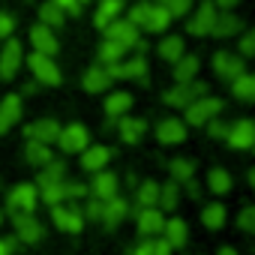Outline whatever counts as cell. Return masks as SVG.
Listing matches in <instances>:
<instances>
[{
  "instance_id": "6da1fadb",
  "label": "cell",
  "mask_w": 255,
  "mask_h": 255,
  "mask_svg": "<svg viewBox=\"0 0 255 255\" xmlns=\"http://www.w3.org/2000/svg\"><path fill=\"white\" fill-rule=\"evenodd\" d=\"M219 111H222V99H216V96H201V99H195L192 105L183 108V120H186V126H204V123H210L213 117H219Z\"/></svg>"
},
{
  "instance_id": "7a4b0ae2",
  "label": "cell",
  "mask_w": 255,
  "mask_h": 255,
  "mask_svg": "<svg viewBox=\"0 0 255 255\" xmlns=\"http://www.w3.org/2000/svg\"><path fill=\"white\" fill-rule=\"evenodd\" d=\"M78 198H87V186L84 183H72V180H63L57 186L39 189V201H45L48 207L66 204V201H78Z\"/></svg>"
},
{
  "instance_id": "3957f363",
  "label": "cell",
  "mask_w": 255,
  "mask_h": 255,
  "mask_svg": "<svg viewBox=\"0 0 255 255\" xmlns=\"http://www.w3.org/2000/svg\"><path fill=\"white\" fill-rule=\"evenodd\" d=\"M36 204H39V189H36L33 183H18V186L9 189V195H6V210H9V216H15V213H33Z\"/></svg>"
},
{
  "instance_id": "277c9868",
  "label": "cell",
  "mask_w": 255,
  "mask_h": 255,
  "mask_svg": "<svg viewBox=\"0 0 255 255\" xmlns=\"http://www.w3.org/2000/svg\"><path fill=\"white\" fill-rule=\"evenodd\" d=\"M54 144L63 153H84L90 147V132H87V126H81V123H69V126L60 129V135H57Z\"/></svg>"
},
{
  "instance_id": "5b68a950",
  "label": "cell",
  "mask_w": 255,
  "mask_h": 255,
  "mask_svg": "<svg viewBox=\"0 0 255 255\" xmlns=\"http://www.w3.org/2000/svg\"><path fill=\"white\" fill-rule=\"evenodd\" d=\"M12 225H15V234L12 237L18 243H24V246H33V243H39L45 237V228H42V222L33 213H15L12 216Z\"/></svg>"
},
{
  "instance_id": "8992f818",
  "label": "cell",
  "mask_w": 255,
  "mask_h": 255,
  "mask_svg": "<svg viewBox=\"0 0 255 255\" xmlns=\"http://www.w3.org/2000/svg\"><path fill=\"white\" fill-rule=\"evenodd\" d=\"M27 66H30V72H33V78L39 81V84H48V87H57L60 81H63V75H60V69H57V63L51 60V57H45V54H30L27 57Z\"/></svg>"
},
{
  "instance_id": "52a82bcc",
  "label": "cell",
  "mask_w": 255,
  "mask_h": 255,
  "mask_svg": "<svg viewBox=\"0 0 255 255\" xmlns=\"http://www.w3.org/2000/svg\"><path fill=\"white\" fill-rule=\"evenodd\" d=\"M201 96H207V84H204V81H189V84L171 87V90L165 93V105H171V108H186V105H192V102L201 99Z\"/></svg>"
},
{
  "instance_id": "ba28073f",
  "label": "cell",
  "mask_w": 255,
  "mask_h": 255,
  "mask_svg": "<svg viewBox=\"0 0 255 255\" xmlns=\"http://www.w3.org/2000/svg\"><path fill=\"white\" fill-rule=\"evenodd\" d=\"M51 219H54V228H60L66 234H78L84 228L81 207H75V204H57V207H51Z\"/></svg>"
},
{
  "instance_id": "9c48e42d",
  "label": "cell",
  "mask_w": 255,
  "mask_h": 255,
  "mask_svg": "<svg viewBox=\"0 0 255 255\" xmlns=\"http://www.w3.org/2000/svg\"><path fill=\"white\" fill-rule=\"evenodd\" d=\"M165 225V213L159 207H147V210H135V231L144 240H153L156 234H162Z\"/></svg>"
},
{
  "instance_id": "30bf717a",
  "label": "cell",
  "mask_w": 255,
  "mask_h": 255,
  "mask_svg": "<svg viewBox=\"0 0 255 255\" xmlns=\"http://www.w3.org/2000/svg\"><path fill=\"white\" fill-rule=\"evenodd\" d=\"M105 39H108V42H117V45H123V48H135V42H138L141 36H138V27H135V24H129L126 18H114V21L105 27Z\"/></svg>"
},
{
  "instance_id": "8fae6325",
  "label": "cell",
  "mask_w": 255,
  "mask_h": 255,
  "mask_svg": "<svg viewBox=\"0 0 255 255\" xmlns=\"http://www.w3.org/2000/svg\"><path fill=\"white\" fill-rule=\"evenodd\" d=\"M216 3L213 0H204V3H198V9H195V15L186 21V30L192 33V36H207L210 33V27H213V21H216Z\"/></svg>"
},
{
  "instance_id": "7c38bea8",
  "label": "cell",
  "mask_w": 255,
  "mask_h": 255,
  "mask_svg": "<svg viewBox=\"0 0 255 255\" xmlns=\"http://www.w3.org/2000/svg\"><path fill=\"white\" fill-rule=\"evenodd\" d=\"M213 72H216L219 78L234 81L237 75H243V72H246V63H243V57H240V54H231V51H216V54H213Z\"/></svg>"
},
{
  "instance_id": "4fadbf2b",
  "label": "cell",
  "mask_w": 255,
  "mask_h": 255,
  "mask_svg": "<svg viewBox=\"0 0 255 255\" xmlns=\"http://www.w3.org/2000/svg\"><path fill=\"white\" fill-rule=\"evenodd\" d=\"M24 135H27V141H36V144H45V147H48V144H54L57 135H60V123L51 120V117H42V120H36V123L27 126Z\"/></svg>"
},
{
  "instance_id": "5bb4252c",
  "label": "cell",
  "mask_w": 255,
  "mask_h": 255,
  "mask_svg": "<svg viewBox=\"0 0 255 255\" xmlns=\"http://www.w3.org/2000/svg\"><path fill=\"white\" fill-rule=\"evenodd\" d=\"M225 141L234 147V150H249L252 144H255V123L252 120H237V123H231L228 126V135H225Z\"/></svg>"
},
{
  "instance_id": "9a60e30c",
  "label": "cell",
  "mask_w": 255,
  "mask_h": 255,
  "mask_svg": "<svg viewBox=\"0 0 255 255\" xmlns=\"http://www.w3.org/2000/svg\"><path fill=\"white\" fill-rule=\"evenodd\" d=\"M21 63H24L21 42H18V39H9V42L3 45V51H0V78H3V81L15 78V72H18Z\"/></svg>"
},
{
  "instance_id": "2e32d148",
  "label": "cell",
  "mask_w": 255,
  "mask_h": 255,
  "mask_svg": "<svg viewBox=\"0 0 255 255\" xmlns=\"http://www.w3.org/2000/svg\"><path fill=\"white\" fill-rule=\"evenodd\" d=\"M117 174L114 171H96L93 180H90V198L96 201H111L117 198Z\"/></svg>"
},
{
  "instance_id": "e0dca14e",
  "label": "cell",
  "mask_w": 255,
  "mask_h": 255,
  "mask_svg": "<svg viewBox=\"0 0 255 255\" xmlns=\"http://www.w3.org/2000/svg\"><path fill=\"white\" fill-rule=\"evenodd\" d=\"M186 132H189L186 123L177 120V117H165V120L156 123V138L162 144H180V141H186Z\"/></svg>"
},
{
  "instance_id": "ac0fdd59",
  "label": "cell",
  "mask_w": 255,
  "mask_h": 255,
  "mask_svg": "<svg viewBox=\"0 0 255 255\" xmlns=\"http://www.w3.org/2000/svg\"><path fill=\"white\" fill-rule=\"evenodd\" d=\"M105 72L111 75V81H114V78H144V75H147V63H144V57L138 54V57H132V60H120V63L105 66Z\"/></svg>"
},
{
  "instance_id": "d6986e66",
  "label": "cell",
  "mask_w": 255,
  "mask_h": 255,
  "mask_svg": "<svg viewBox=\"0 0 255 255\" xmlns=\"http://www.w3.org/2000/svg\"><path fill=\"white\" fill-rule=\"evenodd\" d=\"M111 156H114V150L111 147H105V144H90L84 153H81V168L84 171H105V165L111 162Z\"/></svg>"
},
{
  "instance_id": "ffe728a7",
  "label": "cell",
  "mask_w": 255,
  "mask_h": 255,
  "mask_svg": "<svg viewBox=\"0 0 255 255\" xmlns=\"http://www.w3.org/2000/svg\"><path fill=\"white\" fill-rule=\"evenodd\" d=\"M18 117H21V96L18 93L3 96V102H0V135H6L18 123Z\"/></svg>"
},
{
  "instance_id": "44dd1931",
  "label": "cell",
  "mask_w": 255,
  "mask_h": 255,
  "mask_svg": "<svg viewBox=\"0 0 255 255\" xmlns=\"http://www.w3.org/2000/svg\"><path fill=\"white\" fill-rule=\"evenodd\" d=\"M30 42H33L36 54H45V57H54L57 48H60L57 36H54L45 24H33V27H30Z\"/></svg>"
},
{
  "instance_id": "7402d4cb",
  "label": "cell",
  "mask_w": 255,
  "mask_h": 255,
  "mask_svg": "<svg viewBox=\"0 0 255 255\" xmlns=\"http://www.w3.org/2000/svg\"><path fill=\"white\" fill-rule=\"evenodd\" d=\"M162 240H165L171 249H180V246H186V240H189V225H186L180 216H171V219H165V225H162Z\"/></svg>"
},
{
  "instance_id": "603a6c76",
  "label": "cell",
  "mask_w": 255,
  "mask_h": 255,
  "mask_svg": "<svg viewBox=\"0 0 255 255\" xmlns=\"http://www.w3.org/2000/svg\"><path fill=\"white\" fill-rule=\"evenodd\" d=\"M126 213H129V201L117 195V198H111V201L102 204V219H99V222L111 231V228H117V225L126 219Z\"/></svg>"
},
{
  "instance_id": "cb8c5ba5",
  "label": "cell",
  "mask_w": 255,
  "mask_h": 255,
  "mask_svg": "<svg viewBox=\"0 0 255 255\" xmlns=\"http://www.w3.org/2000/svg\"><path fill=\"white\" fill-rule=\"evenodd\" d=\"M66 180V165H63V159H51L48 165H42L39 168V177H36V189H48V186H57V183H63Z\"/></svg>"
},
{
  "instance_id": "d4e9b609",
  "label": "cell",
  "mask_w": 255,
  "mask_h": 255,
  "mask_svg": "<svg viewBox=\"0 0 255 255\" xmlns=\"http://www.w3.org/2000/svg\"><path fill=\"white\" fill-rule=\"evenodd\" d=\"M117 132H120V138H123L126 144H138V141L144 138V132H147V123H144L141 117H120Z\"/></svg>"
},
{
  "instance_id": "484cf974",
  "label": "cell",
  "mask_w": 255,
  "mask_h": 255,
  "mask_svg": "<svg viewBox=\"0 0 255 255\" xmlns=\"http://www.w3.org/2000/svg\"><path fill=\"white\" fill-rule=\"evenodd\" d=\"M84 90L87 93H102L105 87H111V75L105 72V66L102 63H96V66H90L87 72H84Z\"/></svg>"
},
{
  "instance_id": "4316f807",
  "label": "cell",
  "mask_w": 255,
  "mask_h": 255,
  "mask_svg": "<svg viewBox=\"0 0 255 255\" xmlns=\"http://www.w3.org/2000/svg\"><path fill=\"white\" fill-rule=\"evenodd\" d=\"M243 30V21L237 18V15H231V12H222V15H216V21H213V27H210V33L213 36H234V33H240Z\"/></svg>"
},
{
  "instance_id": "83f0119b",
  "label": "cell",
  "mask_w": 255,
  "mask_h": 255,
  "mask_svg": "<svg viewBox=\"0 0 255 255\" xmlns=\"http://www.w3.org/2000/svg\"><path fill=\"white\" fill-rule=\"evenodd\" d=\"M156 201H159V183L156 180L138 183V189H135V207L147 210V207H156Z\"/></svg>"
},
{
  "instance_id": "f1b7e54d",
  "label": "cell",
  "mask_w": 255,
  "mask_h": 255,
  "mask_svg": "<svg viewBox=\"0 0 255 255\" xmlns=\"http://www.w3.org/2000/svg\"><path fill=\"white\" fill-rule=\"evenodd\" d=\"M195 75H198V57L183 54V57L174 63V81H177V84H189V81H195Z\"/></svg>"
},
{
  "instance_id": "f546056e",
  "label": "cell",
  "mask_w": 255,
  "mask_h": 255,
  "mask_svg": "<svg viewBox=\"0 0 255 255\" xmlns=\"http://www.w3.org/2000/svg\"><path fill=\"white\" fill-rule=\"evenodd\" d=\"M231 186H234L231 171H225V168H210L207 171V189L213 195H225V192H231Z\"/></svg>"
},
{
  "instance_id": "4dcf8cb0",
  "label": "cell",
  "mask_w": 255,
  "mask_h": 255,
  "mask_svg": "<svg viewBox=\"0 0 255 255\" xmlns=\"http://www.w3.org/2000/svg\"><path fill=\"white\" fill-rule=\"evenodd\" d=\"M129 108H132V96L126 93V90H117V93H111L105 99V114L108 117H123Z\"/></svg>"
},
{
  "instance_id": "1f68e13d",
  "label": "cell",
  "mask_w": 255,
  "mask_h": 255,
  "mask_svg": "<svg viewBox=\"0 0 255 255\" xmlns=\"http://www.w3.org/2000/svg\"><path fill=\"white\" fill-rule=\"evenodd\" d=\"M120 9H123V0H102V3H99V12H96V18H93V24L105 30V27L120 15Z\"/></svg>"
},
{
  "instance_id": "d6a6232c",
  "label": "cell",
  "mask_w": 255,
  "mask_h": 255,
  "mask_svg": "<svg viewBox=\"0 0 255 255\" xmlns=\"http://www.w3.org/2000/svg\"><path fill=\"white\" fill-rule=\"evenodd\" d=\"M231 93H234L240 102H252V99H255V75H249V72L237 75V78L231 81Z\"/></svg>"
},
{
  "instance_id": "836d02e7",
  "label": "cell",
  "mask_w": 255,
  "mask_h": 255,
  "mask_svg": "<svg viewBox=\"0 0 255 255\" xmlns=\"http://www.w3.org/2000/svg\"><path fill=\"white\" fill-rule=\"evenodd\" d=\"M177 204H180V186H177L174 180L162 183V186H159V201H156V207H159L162 213H168V210H174Z\"/></svg>"
},
{
  "instance_id": "e575fe53",
  "label": "cell",
  "mask_w": 255,
  "mask_h": 255,
  "mask_svg": "<svg viewBox=\"0 0 255 255\" xmlns=\"http://www.w3.org/2000/svg\"><path fill=\"white\" fill-rule=\"evenodd\" d=\"M201 225H204V228H210V231L222 228V225H225V204H219V201L207 204V207L201 210Z\"/></svg>"
},
{
  "instance_id": "d590c367",
  "label": "cell",
  "mask_w": 255,
  "mask_h": 255,
  "mask_svg": "<svg viewBox=\"0 0 255 255\" xmlns=\"http://www.w3.org/2000/svg\"><path fill=\"white\" fill-rule=\"evenodd\" d=\"M24 156H27V162L33 165V168H42V165H48L54 156H51V147H45V144H36V141H27V147H24Z\"/></svg>"
},
{
  "instance_id": "8d00e7d4",
  "label": "cell",
  "mask_w": 255,
  "mask_h": 255,
  "mask_svg": "<svg viewBox=\"0 0 255 255\" xmlns=\"http://www.w3.org/2000/svg\"><path fill=\"white\" fill-rule=\"evenodd\" d=\"M159 57L168 63H177L183 57V36H168L159 42Z\"/></svg>"
},
{
  "instance_id": "74e56055",
  "label": "cell",
  "mask_w": 255,
  "mask_h": 255,
  "mask_svg": "<svg viewBox=\"0 0 255 255\" xmlns=\"http://www.w3.org/2000/svg\"><path fill=\"white\" fill-rule=\"evenodd\" d=\"M168 171H171V180L180 186V183L192 180V174H195V162H192V159H171Z\"/></svg>"
},
{
  "instance_id": "f35d334b",
  "label": "cell",
  "mask_w": 255,
  "mask_h": 255,
  "mask_svg": "<svg viewBox=\"0 0 255 255\" xmlns=\"http://www.w3.org/2000/svg\"><path fill=\"white\" fill-rule=\"evenodd\" d=\"M168 24H171V15H168L162 6H150V15H147V21H144V30H150V33H162Z\"/></svg>"
},
{
  "instance_id": "ab89813d",
  "label": "cell",
  "mask_w": 255,
  "mask_h": 255,
  "mask_svg": "<svg viewBox=\"0 0 255 255\" xmlns=\"http://www.w3.org/2000/svg\"><path fill=\"white\" fill-rule=\"evenodd\" d=\"M123 54H126V48L123 45H117V42H102L99 45V63L102 66H111V63H120L123 60Z\"/></svg>"
},
{
  "instance_id": "60d3db41",
  "label": "cell",
  "mask_w": 255,
  "mask_h": 255,
  "mask_svg": "<svg viewBox=\"0 0 255 255\" xmlns=\"http://www.w3.org/2000/svg\"><path fill=\"white\" fill-rule=\"evenodd\" d=\"M39 24H45L48 30H51V27H60V24H63V9H57L51 0H48V3H42V6H39Z\"/></svg>"
},
{
  "instance_id": "b9f144b4",
  "label": "cell",
  "mask_w": 255,
  "mask_h": 255,
  "mask_svg": "<svg viewBox=\"0 0 255 255\" xmlns=\"http://www.w3.org/2000/svg\"><path fill=\"white\" fill-rule=\"evenodd\" d=\"M159 6H162L171 18H183V15H189V9H192V0H159Z\"/></svg>"
},
{
  "instance_id": "7bdbcfd3",
  "label": "cell",
  "mask_w": 255,
  "mask_h": 255,
  "mask_svg": "<svg viewBox=\"0 0 255 255\" xmlns=\"http://www.w3.org/2000/svg\"><path fill=\"white\" fill-rule=\"evenodd\" d=\"M150 6L153 3H147V0H141V3H135L132 9H129V24H135V27H144V21H147V15H150Z\"/></svg>"
},
{
  "instance_id": "ee69618b",
  "label": "cell",
  "mask_w": 255,
  "mask_h": 255,
  "mask_svg": "<svg viewBox=\"0 0 255 255\" xmlns=\"http://www.w3.org/2000/svg\"><path fill=\"white\" fill-rule=\"evenodd\" d=\"M102 204H105V201L87 198V204L81 207V216H84V222H99V219H102Z\"/></svg>"
},
{
  "instance_id": "f6af8a7d",
  "label": "cell",
  "mask_w": 255,
  "mask_h": 255,
  "mask_svg": "<svg viewBox=\"0 0 255 255\" xmlns=\"http://www.w3.org/2000/svg\"><path fill=\"white\" fill-rule=\"evenodd\" d=\"M237 228L246 231V234L255 231V207H252V204H246V207L240 210V216H237Z\"/></svg>"
},
{
  "instance_id": "bcb514c9",
  "label": "cell",
  "mask_w": 255,
  "mask_h": 255,
  "mask_svg": "<svg viewBox=\"0 0 255 255\" xmlns=\"http://www.w3.org/2000/svg\"><path fill=\"white\" fill-rule=\"evenodd\" d=\"M207 126V135H213V138H225L228 135V123H222L219 117H213L210 123H204Z\"/></svg>"
},
{
  "instance_id": "7dc6e473",
  "label": "cell",
  "mask_w": 255,
  "mask_h": 255,
  "mask_svg": "<svg viewBox=\"0 0 255 255\" xmlns=\"http://www.w3.org/2000/svg\"><path fill=\"white\" fill-rule=\"evenodd\" d=\"M51 3H54L57 9L69 12V15H78V12H81V3H78V0H51Z\"/></svg>"
},
{
  "instance_id": "c3c4849f",
  "label": "cell",
  "mask_w": 255,
  "mask_h": 255,
  "mask_svg": "<svg viewBox=\"0 0 255 255\" xmlns=\"http://www.w3.org/2000/svg\"><path fill=\"white\" fill-rule=\"evenodd\" d=\"M12 30H15V18L6 15V12H0V39H6Z\"/></svg>"
},
{
  "instance_id": "681fc988",
  "label": "cell",
  "mask_w": 255,
  "mask_h": 255,
  "mask_svg": "<svg viewBox=\"0 0 255 255\" xmlns=\"http://www.w3.org/2000/svg\"><path fill=\"white\" fill-rule=\"evenodd\" d=\"M240 54H243V57H252V54H255V33H243V39H240Z\"/></svg>"
},
{
  "instance_id": "f907efd6",
  "label": "cell",
  "mask_w": 255,
  "mask_h": 255,
  "mask_svg": "<svg viewBox=\"0 0 255 255\" xmlns=\"http://www.w3.org/2000/svg\"><path fill=\"white\" fill-rule=\"evenodd\" d=\"M18 249V240L15 237H3V240H0V255H12Z\"/></svg>"
},
{
  "instance_id": "816d5d0a",
  "label": "cell",
  "mask_w": 255,
  "mask_h": 255,
  "mask_svg": "<svg viewBox=\"0 0 255 255\" xmlns=\"http://www.w3.org/2000/svg\"><path fill=\"white\" fill-rule=\"evenodd\" d=\"M171 252H174V249H171L162 237H159V240H153V255H171Z\"/></svg>"
},
{
  "instance_id": "f5cc1de1",
  "label": "cell",
  "mask_w": 255,
  "mask_h": 255,
  "mask_svg": "<svg viewBox=\"0 0 255 255\" xmlns=\"http://www.w3.org/2000/svg\"><path fill=\"white\" fill-rule=\"evenodd\" d=\"M132 255H153V240H141V243L132 249Z\"/></svg>"
},
{
  "instance_id": "db71d44e",
  "label": "cell",
  "mask_w": 255,
  "mask_h": 255,
  "mask_svg": "<svg viewBox=\"0 0 255 255\" xmlns=\"http://www.w3.org/2000/svg\"><path fill=\"white\" fill-rule=\"evenodd\" d=\"M186 192H189V198H201V186L195 180H186Z\"/></svg>"
},
{
  "instance_id": "11a10c76",
  "label": "cell",
  "mask_w": 255,
  "mask_h": 255,
  "mask_svg": "<svg viewBox=\"0 0 255 255\" xmlns=\"http://www.w3.org/2000/svg\"><path fill=\"white\" fill-rule=\"evenodd\" d=\"M216 3H219V6H222L225 12H231V9H234V6L240 3V0H216Z\"/></svg>"
},
{
  "instance_id": "9f6ffc18",
  "label": "cell",
  "mask_w": 255,
  "mask_h": 255,
  "mask_svg": "<svg viewBox=\"0 0 255 255\" xmlns=\"http://www.w3.org/2000/svg\"><path fill=\"white\" fill-rule=\"evenodd\" d=\"M216 255H237V249H234V246H222Z\"/></svg>"
},
{
  "instance_id": "6f0895ef",
  "label": "cell",
  "mask_w": 255,
  "mask_h": 255,
  "mask_svg": "<svg viewBox=\"0 0 255 255\" xmlns=\"http://www.w3.org/2000/svg\"><path fill=\"white\" fill-rule=\"evenodd\" d=\"M0 225H3V213H0Z\"/></svg>"
},
{
  "instance_id": "680465c9",
  "label": "cell",
  "mask_w": 255,
  "mask_h": 255,
  "mask_svg": "<svg viewBox=\"0 0 255 255\" xmlns=\"http://www.w3.org/2000/svg\"><path fill=\"white\" fill-rule=\"evenodd\" d=\"M78 3H87V0H78Z\"/></svg>"
}]
</instances>
